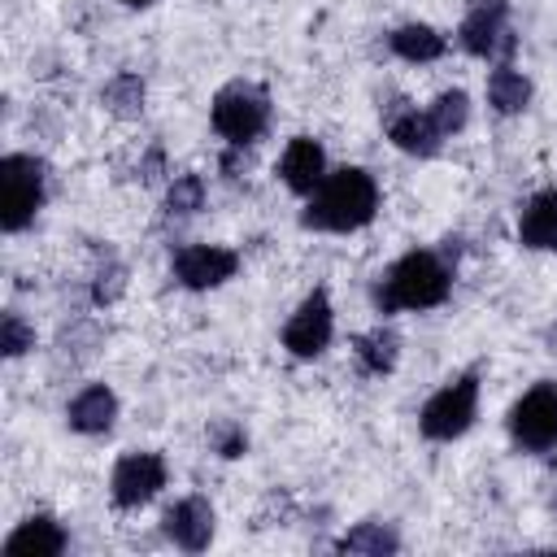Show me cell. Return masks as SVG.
<instances>
[{"label":"cell","instance_id":"cell-1","mask_svg":"<svg viewBox=\"0 0 557 557\" xmlns=\"http://www.w3.org/2000/svg\"><path fill=\"white\" fill-rule=\"evenodd\" d=\"M379 209V187L366 170L344 165L335 174L322 178V187L313 191L309 209H305V226L313 231H357L374 218Z\"/></svg>","mask_w":557,"mask_h":557},{"label":"cell","instance_id":"cell-2","mask_svg":"<svg viewBox=\"0 0 557 557\" xmlns=\"http://www.w3.org/2000/svg\"><path fill=\"white\" fill-rule=\"evenodd\" d=\"M448 265L435 257V252H405L387 278L374 287V305L383 313L392 309H431L448 296Z\"/></svg>","mask_w":557,"mask_h":557},{"label":"cell","instance_id":"cell-3","mask_svg":"<svg viewBox=\"0 0 557 557\" xmlns=\"http://www.w3.org/2000/svg\"><path fill=\"white\" fill-rule=\"evenodd\" d=\"M265 117H270V100L261 87L252 83H231L218 91L213 100V131L231 144H248L265 131Z\"/></svg>","mask_w":557,"mask_h":557},{"label":"cell","instance_id":"cell-4","mask_svg":"<svg viewBox=\"0 0 557 557\" xmlns=\"http://www.w3.org/2000/svg\"><path fill=\"white\" fill-rule=\"evenodd\" d=\"M0 187H4V205H0V222L4 231H22L35 209L44 205V161L35 157H4L0 161Z\"/></svg>","mask_w":557,"mask_h":557},{"label":"cell","instance_id":"cell-5","mask_svg":"<svg viewBox=\"0 0 557 557\" xmlns=\"http://www.w3.org/2000/svg\"><path fill=\"white\" fill-rule=\"evenodd\" d=\"M474 409H479V379L461 374L457 383L440 387L422 405V435L426 440H453V435H461L474 422Z\"/></svg>","mask_w":557,"mask_h":557},{"label":"cell","instance_id":"cell-6","mask_svg":"<svg viewBox=\"0 0 557 557\" xmlns=\"http://www.w3.org/2000/svg\"><path fill=\"white\" fill-rule=\"evenodd\" d=\"M513 440L527 448H553L557 444V387L553 383H535L509 413Z\"/></svg>","mask_w":557,"mask_h":557},{"label":"cell","instance_id":"cell-7","mask_svg":"<svg viewBox=\"0 0 557 557\" xmlns=\"http://www.w3.org/2000/svg\"><path fill=\"white\" fill-rule=\"evenodd\" d=\"M165 487V461L157 453H131L113 466V505L135 509Z\"/></svg>","mask_w":557,"mask_h":557},{"label":"cell","instance_id":"cell-8","mask_svg":"<svg viewBox=\"0 0 557 557\" xmlns=\"http://www.w3.org/2000/svg\"><path fill=\"white\" fill-rule=\"evenodd\" d=\"M235 270H239V257L231 248H218V244H187L174 257V274L191 292H205V287L226 283Z\"/></svg>","mask_w":557,"mask_h":557},{"label":"cell","instance_id":"cell-9","mask_svg":"<svg viewBox=\"0 0 557 557\" xmlns=\"http://www.w3.org/2000/svg\"><path fill=\"white\" fill-rule=\"evenodd\" d=\"M283 344L296 357H318L331 344V300H326V292H313V296L300 300V309L283 326Z\"/></svg>","mask_w":557,"mask_h":557},{"label":"cell","instance_id":"cell-10","mask_svg":"<svg viewBox=\"0 0 557 557\" xmlns=\"http://www.w3.org/2000/svg\"><path fill=\"white\" fill-rule=\"evenodd\" d=\"M461 48L474 57H492V52H509L513 39L505 30V0H470V13L461 22Z\"/></svg>","mask_w":557,"mask_h":557},{"label":"cell","instance_id":"cell-11","mask_svg":"<svg viewBox=\"0 0 557 557\" xmlns=\"http://www.w3.org/2000/svg\"><path fill=\"white\" fill-rule=\"evenodd\" d=\"M278 174L292 191L300 196H313L326 178V157H322V144L309 139V135H296L287 148H283V161H278Z\"/></svg>","mask_w":557,"mask_h":557},{"label":"cell","instance_id":"cell-12","mask_svg":"<svg viewBox=\"0 0 557 557\" xmlns=\"http://www.w3.org/2000/svg\"><path fill=\"white\" fill-rule=\"evenodd\" d=\"M165 531H170V540L178 548H191V553L205 548L213 540V509H209V500L187 496V500L170 505L165 509Z\"/></svg>","mask_w":557,"mask_h":557},{"label":"cell","instance_id":"cell-13","mask_svg":"<svg viewBox=\"0 0 557 557\" xmlns=\"http://www.w3.org/2000/svg\"><path fill=\"white\" fill-rule=\"evenodd\" d=\"M65 418H70L74 431H83V435H100V431H109L113 418H117V396H113L104 383H91V387H83V392L70 400Z\"/></svg>","mask_w":557,"mask_h":557},{"label":"cell","instance_id":"cell-14","mask_svg":"<svg viewBox=\"0 0 557 557\" xmlns=\"http://www.w3.org/2000/svg\"><path fill=\"white\" fill-rule=\"evenodd\" d=\"M387 135H392V144L400 148V152H413V157H431L435 148H440V131H435V122H431V113H418V109H396L392 117H387Z\"/></svg>","mask_w":557,"mask_h":557},{"label":"cell","instance_id":"cell-15","mask_svg":"<svg viewBox=\"0 0 557 557\" xmlns=\"http://www.w3.org/2000/svg\"><path fill=\"white\" fill-rule=\"evenodd\" d=\"M65 548V531L52 518H26L9 540L4 553L9 557H57Z\"/></svg>","mask_w":557,"mask_h":557},{"label":"cell","instance_id":"cell-16","mask_svg":"<svg viewBox=\"0 0 557 557\" xmlns=\"http://www.w3.org/2000/svg\"><path fill=\"white\" fill-rule=\"evenodd\" d=\"M518 239L527 248H557V187L531 196V205L518 218Z\"/></svg>","mask_w":557,"mask_h":557},{"label":"cell","instance_id":"cell-17","mask_svg":"<svg viewBox=\"0 0 557 557\" xmlns=\"http://www.w3.org/2000/svg\"><path fill=\"white\" fill-rule=\"evenodd\" d=\"M392 52L405 61H435V57H444V35L422 22H409V26L392 30Z\"/></svg>","mask_w":557,"mask_h":557},{"label":"cell","instance_id":"cell-18","mask_svg":"<svg viewBox=\"0 0 557 557\" xmlns=\"http://www.w3.org/2000/svg\"><path fill=\"white\" fill-rule=\"evenodd\" d=\"M487 100H492L496 113H522L527 100H531V83H527L513 65H500V70H492V78H487Z\"/></svg>","mask_w":557,"mask_h":557},{"label":"cell","instance_id":"cell-19","mask_svg":"<svg viewBox=\"0 0 557 557\" xmlns=\"http://www.w3.org/2000/svg\"><path fill=\"white\" fill-rule=\"evenodd\" d=\"M396 348H400V339H396L392 331L374 326V331H366V335L357 339V366H361L366 374H387V370L396 366Z\"/></svg>","mask_w":557,"mask_h":557},{"label":"cell","instance_id":"cell-20","mask_svg":"<svg viewBox=\"0 0 557 557\" xmlns=\"http://www.w3.org/2000/svg\"><path fill=\"white\" fill-rule=\"evenodd\" d=\"M344 553H396V535L383 522H361L357 531H348L339 540Z\"/></svg>","mask_w":557,"mask_h":557},{"label":"cell","instance_id":"cell-21","mask_svg":"<svg viewBox=\"0 0 557 557\" xmlns=\"http://www.w3.org/2000/svg\"><path fill=\"white\" fill-rule=\"evenodd\" d=\"M104 100H109L113 113L135 117V113L144 109V83H139V74H117V78L104 87Z\"/></svg>","mask_w":557,"mask_h":557},{"label":"cell","instance_id":"cell-22","mask_svg":"<svg viewBox=\"0 0 557 557\" xmlns=\"http://www.w3.org/2000/svg\"><path fill=\"white\" fill-rule=\"evenodd\" d=\"M466 113H470L466 91H440V96H435V104H431V122H435V131H440V135L461 131V126H466Z\"/></svg>","mask_w":557,"mask_h":557},{"label":"cell","instance_id":"cell-23","mask_svg":"<svg viewBox=\"0 0 557 557\" xmlns=\"http://www.w3.org/2000/svg\"><path fill=\"white\" fill-rule=\"evenodd\" d=\"M165 205H170V213H196V209L205 205V183H200V174H178V178L170 183Z\"/></svg>","mask_w":557,"mask_h":557},{"label":"cell","instance_id":"cell-24","mask_svg":"<svg viewBox=\"0 0 557 557\" xmlns=\"http://www.w3.org/2000/svg\"><path fill=\"white\" fill-rule=\"evenodd\" d=\"M0 348H4V357H22L26 348H35V331L22 322V313L0 318Z\"/></svg>","mask_w":557,"mask_h":557},{"label":"cell","instance_id":"cell-25","mask_svg":"<svg viewBox=\"0 0 557 557\" xmlns=\"http://www.w3.org/2000/svg\"><path fill=\"white\" fill-rule=\"evenodd\" d=\"M218 448H222V457H239V453L248 448V440H244L239 426H222V431H218Z\"/></svg>","mask_w":557,"mask_h":557},{"label":"cell","instance_id":"cell-26","mask_svg":"<svg viewBox=\"0 0 557 557\" xmlns=\"http://www.w3.org/2000/svg\"><path fill=\"white\" fill-rule=\"evenodd\" d=\"M122 4H148V0H122Z\"/></svg>","mask_w":557,"mask_h":557}]
</instances>
